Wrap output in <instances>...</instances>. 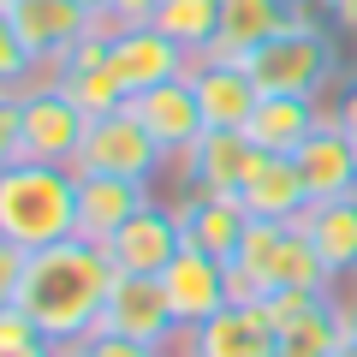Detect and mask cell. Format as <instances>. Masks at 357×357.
Returning a JSON list of instances; mask_svg holds the SVG:
<instances>
[{
  "mask_svg": "<svg viewBox=\"0 0 357 357\" xmlns=\"http://www.w3.org/2000/svg\"><path fill=\"white\" fill-rule=\"evenodd\" d=\"M167 167H173L167 149L143 131V119L131 107L89 119V137L77 149V173H114V178H137V185H155Z\"/></svg>",
  "mask_w": 357,
  "mask_h": 357,
  "instance_id": "cell-6",
  "label": "cell"
},
{
  "mask_svg": "<svg viewBox=\"0 0 357 357\" xmlns=\"http://www.w3.org/2000/svg\"><path fill=\"white\" fill-rule=\"evenodd\" d=\"M107 66H114V77L126 84V96H137V89L149 84H167V77H185L191 72V48H178L167 30L155 24H114V54H107Z\"/></svg>",
  "mask_w": 357,
  "mask_h": 357,
  "instance_id": "cell-9",
  "label": "cell"
},
{
  "mask_svg": "<svg viewBox=\"0 0 357 357\" xmlns=\"http://www.w3.org/2000/svg\"><path fill=\"white\" fill-rule=\"evenodd\" d=\"M333 304L345 310V321L357 316V268H351V274H340V280H333Z\"/></svg>",
  "mask_w": 357,
  "mask_h": 357,
  "instance_id": "cell-32",
  "label": "cell"
},
{
  "mask_svg": "<svg viewBox=\"0 0 357 357\" xmlns=\"http://www.w3.org/2000/svg\"><path fill=\"white\" fill-rule=\"evenodd\" d=\"M304 232H310V244L321 250V262H328L333 280L351 274V268H357V191L333 197V203H310Z\"/></svg>",
  "mask_w": 357,
  "mask_h": 357,
  "instance_id": "cell-22",
  "label": "cell"
},
{
  "mask_svg": "<svg viewBox=\"0 0 357 357\" xmlns=\"http://www.w3.org/2000/svg\"><path fill=\"white\" fill-rule=\"evenodd\" d=\"M30 72H48V66L30 54L24 36H13V30L0 24V89H30Z\"/></svg>",
  "mask_w": 357,
  "mask_h": 357,
  "instance_id": "cell-26",
  "label": "cell"
},
{
  "mask_svg": "<svg viewBox=\"0 0 357 357\" xmlns=\"http://www.w3.org/2000/svg\"><path fill=\"white\" fill-rule=\"evenodd\" d=\"M77 6H84V13H96V18L107 13V0H77Z\"/></svg>",
  "mask_w": 357,
  "mask_h": 357,
  "instance_id": "cell-35",
  "label": "cell"
},
{
  "mask_svg": "<svg viewBox=\"0 0 357 357\" xmlns=\"http://www.w3.org/2000/svg\"><path fill=\"white\" fill-rule=\"evenodd\" d=\"M77 238V167L6 161L0 167V244L48 250Z\"/></svg>",
  "mask_w": 357,
  "mask_h": 357,
  "instance_id": "cell-2",
  "label": "cell"
},
{
  "mask_svg": "<svg viewBox=\"0 0 357 357\" xmlns=\"http://www.w3.org/2000/svg\"><path fill=\"white\" fill-rule=\"evenodd\" d=\"M197 357H280V328L262 298H232L220 316L197 328Z\"/></svg>",
  "mask_w": 357,
  "mask_h": 357,
  "instance_id": "cell-14",
  "label": "cell"
},
{
  "mask_svg": "<svg viewBox=\"0 0 357 357\" xmlns=\"http://www.w3.org/2000/svg\"><path fill=\"white\" fill-rule=\"evenodd\" d=\"M232 298H268V292H333V274L321 250L310 244L304 220H250L244 250L227 262Z\"/></svg>",
  "mask_w": 357,
  "mask_h": 357,
  "instance_id": "cell-3",
  "label": "cell"
},
{
  "mask_svg": "<svg viewBox=\"0 0 357 357\" xmlns=\"http://www.w3.org/2000/svg\"><path fill=\"white\" fill-rule=\"evenodd\" d=\"M310 6H316L340 36H357V0H310Z\"/></svg>",
  "mask_w": 357,
  "mask_h": 357,
  "instance_id": "cell-30",
  "label": "cell"
},
{
  "mask_svg": "<svg viewBox=\"0 0 357 357\" xmlns=\"http://www.w3.org/2000/svg\"><path fill=\"white\" fill-rule=\"evenodd\" d=\"M345 333H351V321H345V310L333 304V292H328L316 310H304L298 321L280 328V357H333Z\"/></svg>",
  "mask_w": 357,
  "mask_h": 357,
  "instance_id": "cell-23",
  "label": "cell"
},
{
  "mask_svg": "<svg viewBox=\"0 0 357 357\" xmlns=\"http://www.w3.org/2000/svg\"><path fill=\"white\" fill-rule=\"evenodd\" d=\"M191 89H197V102H203L208 131H244L250 114H256V102H262V84L238 60H197Z\"/></svg>",
  "mask_w": 357,
  "mask_h": 357,
  "instance_id": "cell-16",
  "label": "cell"
},
{
  "mask_svg": "<svg viewBox=\"0 0 357 357\" xmlns=\"http://www.w3.org/2000/svg\"><path fill=\"white\" fill-rule=\"evenodd\" d=\"M155 6H161V0H107V24H149L155 18Z\"/></svg>",
  "mask_w": 357,
  "mask_h": 357,
  "instance_id": "cell-29",
  "label": "cell"
},
{
  "mask_svg": "<svg viewBox=\"0 0 357 357\" xmlns=\"http://www.w3.org/2000/svg\"><path fill=\"white\" fill-rule=\"evenodd\" d=\"M351 149H357V131H351Z\"/></svg>",
  "mask_w": 357,
  "mask_h": 357,
  "instance_id": "cell-36",
  "label": "cell"
},
{
  "mask_svg": "<svg viewBox=\"0 0 357 357\" xmlns=\"http://www.w3.org/2000/svg\"><path fill=\"white\" fill-rule=\"evenodd\" d=\"M161 286H167V304H173V316L185 321V328H203L208 316H220V310L232 304L227 262L208 256V250H191V244L161 268Z\"/></svg>",
  "mask_w": 357,
  "mask_h": 357,
  "instance_id": "cell-11",
  "label": "cell"
},
{
  "mask_svg": "<svg viewBox=\"0 0 357 357\" xmlns=\"http://www.w3.org/2000/svg\"><path fill=\"white\" fill-rule=\"evenodd\" d=\"M333 357H357V328H351V333L340 340V351H333Z\"/></svg>",
  "mask_w": 357,
  "mask_h": 357,
  "instance_id": "cell-34",
  "label": "cell"
},
{
  "mask_svg": "<svg viewBox=\"0 0 357 357\" xmlns=\"http://www.w3.org/2000/svg\"><path fill=\"white\" fill-rule=\"evenodd\" d=\"M0 357H60V345L36 340V345H18V351H0Z\"/></svg>",
  "mask_w": 357,
  "mask_h": 357,
  "instance_id": "cell-33",
  "label": "cell"
},
{
  "mask_svg": "<svg viewBox=\"0 0 357 357\" xmlns=\"http://www.w3.org/2000/svg\"><path fill=\"white\" fill-rule=\"evenodd\" d=\"M292 161H298V173H304V185H310V203H333V197L357 191V149H351V131H340L333 119H328L310 143H298Z\"/></svg>",
  "mask_w": 357,
  "mask_h": 357,
  "instance_id": "cell-20",
  "label": "cell"
},
{
  "mask_svg": "<svg viewBox=\"0 0 357 357\" xmlns=\"http://www.w3.org/2000/svg\"><path fill=\"white\" fill-rule=\"evenodd\" d=\"M351 328H357V316H351Z\"/></svg>",
  "mask_w": 357,
  "mask_h": 357,
  "instance_id": "cell-37",
  "label": "cell"
},
{
  "mask_svg": "<svg viewBox=\"0 0 357 357\" xmlns=\"http://www.w3.org/2000/svg\"><path fill=\"white\" fill-rule=\"evenodd\" d=\"M114 280H119L114 256L89 238H60L48 250L0 244V298L30 310L42 340L60 345V351L102 328V304Z\"/></svg>",
  "mask_w": 357,
  "mask_h": 357,
  "instance_id": "cell-1",
  "label": "cell"
},
{
  "mask_svg": "<svg viewBox=\"0 0 357 357\" xmlns=\"http://www.w3.org/2000/svg\"><path fill=\"white\" fill-rule=\"evenodd\" d=\"M173 215H178V232H185L191 250H208V256H220V262H232V256L244 250V232H250L244 197L191 191V185H185V197H173Z\"/></svg>",
  "mask_w": 357,
  "mask_h": 357,
  "instance_id": "cell-10",
  "label": "cell"
},
{
  "mask_svg": "<svg viewBox=\"0 0 357 357\" xmlns=\"http://www.w3.org/2000/svg\"><path fill=\"white\" fill-rule=\"evenodd\" d=\"M102 250L114 256L119 274H161V268L185 250V232H178L173 203H155V197H149V203H143L137 215H131L126 227L102 244Z\"/></svg>",
  "mask_w": 357,
  "mask_h": 357,
  "instance_id": "cell-12",
  "label": "cell"
},
{
  "mask_svg": "<svg viewBox=\"0 0 357 357\" xmlns=\"http://www.w3.org/2000/svg\"><path fill=\"white\" fill-rule=\"evenodd\" d=\"M149 24L167 30L178 48H191V60H203L220 36V0H161Z\"/></svg>",
  "mask_w": 357,
  "mask_h": 357,
  "instance_id": "cell-24",
  "label": "cell"
},
{
  "mask_svg": "<svg viewBox=\"0 0 357 357\" xmlns=\"http://www.w3.org/2000/svg\"><path fill=\"white\" fill-rule=\"evenodd\" d=\"M0 24L13 30V36H24L42 66H54L96 24V13H84L77 0H0Z\"/></svg>",
  "mask_w": 357,
  "mask_h": 357,
  "instance_id": "cell-13",
  "label": "cell"
},
{
  "mask_svg": "<svg viewBox=\"0 0 357 357\" xmlns=\"http://www.w3.org/2000/svg\"><path fill=\"white\" fill-rule=\"evenodd\" d=\"M18 161H54V167H77V149L89 137V114L66 96L60 84H30L18 89Z\"/></svg>",
  "mask_w": 357,
  "mask_h": 357,
  "instance_id": "cell-5",
  "label": "cell"
},
{
  "mask_svg": "<svg viewBox=\"0 0 357 357\" xmlns=\"http://www.w3.org/2000/svg\"><path fill=\"white\" fill-rule=\"evenodd\" d=\"M321 298H328V292H268V298H262V310L274 316V328H286V321H298L304 310H316Z\"/></svg>",
  "mask_w": 357,
  "mask_h": 357,
  "instance_id": "cell-28",
  "label": "cell"
},
{
  "mask_svg": "<svg viewBox=\"0 0 357 357\" xmlns=\"http://www.w3.org/2000/svg\"><path fill=\"white\" fill-rule=\"evenodd\" d=\"M304 13V0H220V36L203 60H250L268 36H280L292 18Z\"/></svg>",
  "mask_w": 357,
  "mask_h": 357,
  "instance_id": "cell-17",
  "label": "cell"
},
{
  "mask_svg": "<svg viewBox=\"0 0 357 357\" xmlns=\"http://www.w3.org/2000/svg\"><path fill=\"white\" fill-rule=\"evenodd\" d=\"M54 84L72 96L77 107H84L89 119H102V114H119V107L131 102L126 96V84L114 77V66H96V72H77V77H54Z\"/></svg>",
  "mask_w": 357,
  "mask_h": 357,
  "instance_id": "cell-25",
  "label": "cell"
},
{
  "mask_svg": "<svg viewBox=\"0 0 357 357\" xmlns=\"http://www.w3.org/2000/svg\"><path fill=\"white\" fill-rule=\"evenodd\" d=\"M333 126H340V131H357V77H345V84H340V96H333Z\"/></svg>",
  "mask_w": 357,
  "mask_h": 357,
  "instance_id": "cell-31",
  "label": "cell"
},
{
  "mask_svg": "<svg viewBox=\"0 0 357 357\" xmlns=\"http://www.w3.org/2000/svg\"><path fill=\"white\" fill-rule=\"evenodd\" d=\"M238 197L250 208V220H304L310 215V185L292 155H262Z\"/></svg>",
  "mask_w": 357,
  "mask_h": 357,
  "instance_id": "cell-21",
  "label": "cell"
},
{
  "mask_svg": "<svg viewBox=\"0 0 357 357\" xmlns=\"http://www.w3.org/2000/svg\"><path fill=\"white\" fill-rule=\"evenodd\" d=\"M126 107L143 119V131H149V137L167 149V161H185V155L203 143V131H208L203 102H197V89H191V72H185V77H167V84L137 89Z\"/></svg>",
  "mask_w": 357,
  "mask_h": 357,
  "instance_id": "cell-7",
  "label": "cell"
},
{
  "mask_svg": "<svg viewBox=\"0 0 357 357\" xmlns=\"http://www.w3.org/2000/svg\"><path fill=\"white\" fill-rule=\"evenodd\" d=\"M321 126H328L321 96L262 89V102H256V114H250V126H244V137H250L262 155H298V143H310Z\"/></svg>",
  "mask_w": 357,
  "mask_h": 357,
  "instance_id": "cell-15",
  "label": "cell"
},
{
  "mask_svg": "<svg viewBox=\"0 0 357 357\" xmlns=\"http://www.w3.org/2000/svg\"><path fill=\"white\" fill-rule=\"evenodd\" d=\"M102 328H107V333H126V340L155 345V351H161V345L173 340L185 321H178V316H173V304H167L161 274H119V280L107 286Z\"/></svg>",
  "mask_w": 357,
  "mask_h": 357,
  "instance_id": "cell-8",
  "label": "cell"
},
{
  "mask_svg": "<svg viewBox=\"0 0 357 357\" xmlns=\"http://www.w3.org/2000/svg\"><path fill=\"white\" fill-rule=\"evenodd\" d=\"M149 203V185L137 178H114V173H77V238L107 244L137 208Z\"/></svg>",
  "mask_w": 357,
  "mask_h": 357,
  "instance_id": "cell-19",
  "label": "cell"
},
{
  "mask_svg": "<svg viewBox=\"0 0 357 357\" xmlns=\"http://www.w3.org/2000/svg\"><path fill=\"white\" fill-rule=\"evenodd\" d=\"M66 357H161V351H155V345L126 340V333H107V328H96V333H84L77 345H66Z\"/></svg>",
  "mask_w": 357,
  "mask_h": 357,
  "instance_id": "cell-27",
  "label": "cell"
},
{
  "mask_svg": "<svg viewBox=\"0 0 357 357\" xmlns=\"http://www.w3.org/2000/svg\"><path fill=\"white\" fill-rule=\"evenodd\" d=\"M256 161H262V149H256L244 131H203V143H197L185 161H173V167H185V185H191V191L238 197L244 178L256 173Z\"/></svg>",
  "mask_w": 357,
  "mask_h": 357,
  "instance_id": "cell-18",
  "label": "cell"
},
{
  "mask_svg": "<svg viewBox=\"0 0 357 357\" xmlns=\"http://www.w3.org/2000/svg\"><path fill=\"white\" fill-rule=\"evenodd\" d=\"M340 30L328 24V18L316 13L304 0V13L292 18V24L280 30V36H268L262 48L244 60V72L256 77L262 89H286V96H321V89H333V77H340Z\"/></svg>",
  "mask_w": 357,
  "mask_h": 357,
  "instance_id": "cell-4",
  "label": "cell"
}]
</instances>
